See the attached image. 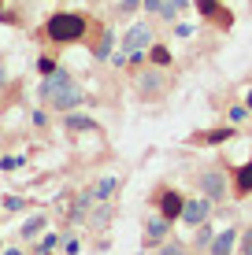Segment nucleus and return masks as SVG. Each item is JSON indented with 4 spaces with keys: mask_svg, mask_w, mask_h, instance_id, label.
<instances>
[{
    "mask_svg": "<svg viewBox=\"0 0 252 255\" xmlns=\"http://www.w3.org/2000/svg\"><path fill=\"white\" fill-rule=\"evenodd\" d=\"M85 30H89V19L82 11H56L45 22V37L52 45H78L85 37Z\"/></svg>",
    "mask_w": 252,
    "mask_h": 255,
    "instance_id": "obj_1",
    "label": "nucleus"
},
{
    "mask_svg": "<svg viewBox=\"0 0 252 255\" xmlns=\"http://www.w3.org/2000/svg\"><path fill=\"white\" fill-rule=\"evenodd\" d=\"M134 85H137V96H141V100H156V96H163L171 89L167 67H145V70H137Z\"/></svg>",
    "mask_w": 252,
    "mask_h": 255,
    "instance_id": "obj_2",
    "label": "nucleus"
},
{
    "mask_svg": "<svg viewBox=\"0 0 252 255\" xmlns=\"http://www.w3.org/2000/svg\"><path fill=\"white\" fill-rule=\"evenodd\" d=\"M197 189H201V196H208L212 204H223V200L230 196L227 174H223V170H215V166H208V170L197 174Z\"/></svg>",
    "mask_w": 252,
    "mask_h": 255,
    "instance_id": "obj_3",
    "label": "nucleus"
},
{
    "mask_svg": "<svg viewBox=\"0 0 252 255\" xmlns=\"http://www.w3.org/2000/svg\"><path fill=\"white\" fill-rule=\"evenodd\" d=\"M156 45L152 37V26L149 22H130V30L123 33V52L130 56V52H149Z\"/></svg>",
    "mask_w": 252,
    "mask_h": 255,
    "instance_id": "obj_4",
    "label": "nucleus"
},
{
    "mask_svg": "<svg viewBox=\"0 0 252 255\" xmlns=\"http://www.w3.org/2000/svg\"><path fill=\"white\" fill-rule=\"evenodd\" d=\"M85 104V93L78 89V85L71 82V85H63V89H59L56 96H52V100L45 104V108H52V111H59V115H67V111H78Z\"/></svg>",
    "mask_w": 252,
    "mask_h": 255,
    "instance_id": "obj_5",
    "label": "nucleus"
},
{
    "mask_svg": "<svg viewBox=\"0 0 252 255\" xmlns=\"http://www.w3.org/2000/svg\"><path fill=\"white\" fill-rule=\"evenodd\" d=\"M71 82H74V78H71V70L56 67L52 74H45V78H41V85H37V100H41V104H48L52 96H56L59 89H63V85H71Z\"/></svg>",
    "mask_w": 252,
    "mask_h": 255,
    "instance_id": "obj_6",
    "label": "nucleus"
},
{
    "mask_svg": "<svg viewBox=\"0 0 252 255\" xmlns=\"http://www.w3.org/2000/svg\"><path fill=\"white\" fill-rule=\"evenodd\" d=\"M212 200H208V196H197V200H186V207H182V222H186V226H193V230H197V226H204L208 222V218H212Z\"/></svg>",
    "mask_w": 252,
    "mask_h": 255,
    "instance_id": "obj_7",
    "label": "nucleus"
},
{
    "mask_svg": "<svg viewBox=\"0 0 252 255\" xmlns=\"http://www.w3.org/2000/svg\"><path fill=\"white\" fill-rule=\"evenodd\" d=\"M167 237H171V218L152 215L149 222H145V248H160Z\"/></svg>",
    "mask_w": 252,
    "mask_h": 255,
    "instance_id": "obj_8",
    "label": "nucleus"
},
{
    "mask_svg": "<svg viewBox=\"0 0 252 255\" xmlns=\"http://www.w3.org/2000/svg\"><path fill=\"white\" fill-rule=\"evenodd\" d=\"M182 207H186V196H182V192H175V189H163L160 192V215L163 218H171V222L182 218Z\"/></svg>",
    "mask_w": 252,
    "mask_h": 255,
    "instance_id": "obj_9",
    "label": "nucleus"
},
{
    "mask_svg": "<svg viewBox=\"0 0 252 255\" xmlns=\"http://www.w3.org/2000/svg\"><path fill=\"white\" fill-rule=\"evenodd\" d=\"M97 204V196H93V189H85V192H78L74 196V204L67 207V218H71V222H85V218H89V207Z\"/></svg>",
    "mask_w": 252,
    "mask_h": 255,
    "instance_id": "obj_10",
    "label": "nucleus"
},
{
    "mask_svg": "<svg viewBox=\"0 0 252 255\" xmlns=\"http://www.w3.org/2000/svg\"><path fill=\"white\" fill-rule=\"evenodd\" d=\"M63 126H67V133H93V129H100V122L89 119V115H82V111H67Z\"/></svg>",
    "mask_w": 252,
    "mask_h": 255,
    "instance_id": "obj_11",
    "label": "nucleus"
},
{
    "mask_svg": "<svg viewBox=\"0 0 252 255\" xmlns=\"http://www.w3.org/2000/svg\"><path fill=\"white\" fill-rule=\"evenodd\" d=\"M238 230H223V233H215L212 237V244H208V252H212V255H230L234 252V244H238Z\"/></svg>",
    "mask_w": 252,
    "mask_h": 255,
    "instance_id": "obj_12",
    "label": "nucleus"
},
{
    "mask_svg": "<svg viewBox=\"0 0 252 255\" xmlns=\"http://www.w3.org/2000/svg\"><path fill=\"white\" fill-rule=\"evenodd\" d=\"M234 189H238V196H252V155L245 166L234 170Z\"/></svg>",
    "mask_w": 252,
    "mask_h": 255,
    "instance_id": "obj_13",
    "label": "nucleus"
},
{
    "mask_svg": "<svg viewBox=\"0 0 252 255\" xmlns=\"http://www.w3.org/2000/svg\"><path fill=\"white\" fill-rule=\"evenodd\" d=\"M111 48H115V30H111V26H104V30H100V41L93 45V56L104 63V59H111Z\"/></svg>",
    "mask_w": 252,
    "mask_h": 255,
    "instance_id": "obj_14",
    "label": "nucleus"
},
{
    "mask_svg": "<svg viewBox=\"0 0 252 255\" xmlns=\"http://www.w3.org/2000/svg\"><path fill=\"white\" fill-rule=\"evenodd\" d=\"M149 63L152 67H171V63H175V56H171L167 45H152L149 48Z\"/></svg>",
    "mask_w": 252,
    "mask_h": 255,
    "instance_id": "obj_15",
    "label": "nucleus"
},
{
    "mask_svg": "<svg viewBox=\"0 0 252 255\" xmlns=\"http://www.w3.org/2000/svg\"><path fill=\"white\" fill-rule=\"evenodd\" d=\"M234 129H208V133H197L193 140L197 144H223V140H230Z\"/></svg>",
    "mask_w": 252,
    "mask_h": 255,
    "instance_id": "obj_16",
    "label": "nucleus"
},
{
    "mask_svg": "<svg viewBox=\"0 0 252 255\" xmlns=\"http://www.w3.org/2000/svg\"><path fill=\"white\" fill-rule=\"evenodd\" d=\"M115 189H119V178H100L97 185H93V196H97V204H104V200H108Z\"/></svg>",
    "mask_w": 252,
    "mask_h": 255,
    "instance_id": "obj_17",
    "label": "nucleus"
},
{
    "mask_svg": "<svg viewBox=\"0 0 252 255\" xmlns=\"http://www.w3.org/2000/svg\"><path fill=\"white\" fill-rule=\"evenodd\" d=\"M193 7L204 15V19H212V22H219V0H193Z\"/></svg>",
    "mask_w": 252,
    "mask_h": 255,
    "instance_id": "obj_18",
    "label": "nucleus"
},
{
    "mask_svg": "<svg viewBox=\"0 0 252 255\" xmlns=\"http://www.w3.org/2000/svg\"><path fill=\"white\" fill-rule=\"evenodd\" d=\"M156 255H189V248L182 241H163L160 248H156Z\"/></svg>",
    "mask_w": 252,
    "mask_h": 255,
    "instance_id": "obj_19",
    "label": "nucleus"
},
{
    "mask_svg": "<svg viewBox=\"0 0 252 255\" xmlns=\"http://www.w3.org/2000/svg\"><path fill=\"white\" fill-rule=\"evenodd\" d=\"M45 226H48V218H45V215H33L30 222L22 226V237H33V233H41V230H45Z\"/></svg>",
    "mask_w": 252,
    "mask_h": 255,
    "instance_id": "obj_20",
    "label": "nucleus"
},
{
    "mask_svg": "<svg viewBox=\"0 0 252 255\" xmlns=\"http://www.w3.org/2000/svg\"><path fill=\"white\" fill-rule=\"evenodd\" d=\"M227 119L234 122V126H241V122H245V119H249V108H245V104H234V108L227 111Z\"/></svg>",
    "mask_w": 252,
    "mask_h": 255,
    "instance_id": "obj_21",
    "label": "nucleus"
},
{
    "mask_svg": "<svg viewBox=\"0 0 252 255\" xmlns=\"http://www.w3.org/2000/svg\"><path fill=\"white\" fill-rule=\"evenodd\" d=\"M212 230H208V222L204 226H197V237H193V244H197V248H208V244H212Z\"/></svg>",
    "mask_w": 252,
    "mask_h": 255,
    "instance_id": "obj_22",
    "label": "nucleus"
},
{
    "mask_svg": "<svg viewBox=\"0 0 252 255\" xmlns=\"http://www.w3.org/2000/svg\"><path fill=\"white\" fill-rule=\"evenodd\" d=\"M56 67H59V63H56V56H37V74H41V78L52 74Z\"/></svg>",
    "mask_w": 252,
    "mask_h": 255,
    "instance_id": "obj_23",
    "label": "nucleus"
},
{
    "mask_svg": "<svg viewBox=\"0 0 252 255\" xmlns=\"http://www.w3.org/2000/svg\"><path fill=\"white\" fill-rule=\"evenodd\" d=\"M115 11L119 15H137V11H141V0H119Z\"/></svg>",
    "mask_w": 252,
    "mask_h": 255,
    "instance_id": "obj_24",
    "label": "nucleus"
},
{
    "mask_svg": "<svg viewBox=\"0 0 252 255\" xmlns=\"http://www.w3.org/2000/svg\"><path fill=\"white\" fill-rule=\"evenodd\" d=\"M238 248H241V255H252V226L238 237Z\"/></svg>",
    "mask_w": 252,
    "mask_h": 255,
    "instance_id": "obj_25",
    "label": "nucleus"
},
{
    "mask_svg": "<svg viewBox=\"0 0 252 255\" xmlns=\"http://www.w3.org/2000/svg\"><path fill=\"white\" fill-rule=\"evenodd\" d=\"M56 244H59V237H56V233H48L45 241H41V248H37V255H48L52 248H56Z\"/></svg>",
    "mask_w": 252,
    "mask_h": 255,
    "instance_id": "obj_26",
    "label": "nucleus"
},
{
    "mask_svg": "<svg viewBox=\"0 0 252 255\" xmlns=\"http://www.w3.org/2000/svg\"><path fill=\"white\" fill-rule=\"evenodd\" d=\"M175 37L189 41V37H193V22H178V26H175Z\"/></svg>",
    "mask_w": 252,
    "mask_h": 255,
    "instance_id": "obj_27",
    "label": "nucleus"
},
{
    "mask_svg": "<svg viewBox=\"0 0 252 255\" xmlns=\"http://www.w3.org/2000/svg\"><path fill=\"white\" fill-rule=\"evenodd\" d=\"M0 166H4V170H19V166H22V155H4Z\"/></svg>",
    "mask_w": 252,
    "mask_h": 255,
    "instance_id": "obj_28",
    "label": "nucleus"
},
{
    "mask_svg": "<svg viewBox=\"0 0 252 255\" xmlns=\"http://www.w3.org/2000/svg\"><path fill=\"white\" fill-rule=\"evenodd\" d=\"M22 207H26L22 196H7V200H4V211H22Z\"/></svg>",
    "mask_w": 252,
    "mask_h": 255,
    "instance_id": "obj_29",
    "label": "nucleus"
},
{
    "mask_svg": "<svg viewBox=\"0 0 252 255\" xmlns=\"http://www.w3.org/2000/svg\"><path fill=\"white\" fill-rule=\"evenodd\" d=\"M33 126H37V129H45V126H48V115H45V111H41V108L33 111Z\"/></svg>",
    "mask_w": 252,
    "mask_h": 255,
    "instance_id": "obj_30",
    "label": "nucleus"
},
{
    "mask_svg": "<svg viewBox=\"0 0 252 255\" xmlns=\"http://www.w3.org/2000/svg\"><path fill=\"white\" fill-rule=\"evenodd\" d=\"M171 4H175L178 15H182V11H189V7H193V0H171Z\"/></svg>",
    "mask_w": 252,
    "mask_h": 255,
    "instance_id": "obj_31",
    "label": "nucleus"
},
{
    "mask_svg": "<svg viewBox=\"0 0 252 255\" xmlns=\"http://www.w3.org/2000/svg\"><path fill=\"white\" fill-rule=\"evenodd\" d=\"M245 108H249V115H252V89H249V96H245Z\"/></svg>",
    "mask_w": 252,
    "mask_h": 255,
    "instance_id": "obj_32",
    "label": "nucleus"
},
{
    "mask_svg": "<svg viewBox=\"0 0 252 255\" xmlns=\"http://www.w3.org/2000/svg\"><path fill=\"white\" fill-rule=\"evenodd\" d=\"M4 255H22V252H19V248H7V252H4Z\"/></svg>",
    "mask_w": 252,
    "mask_h": 255,
    "instance_id": "obj_33",
    "label": "nucleus"
},
{
    "mask_svg": "<svg viewBox=\"0 0 252 255\" xmlns=\"http://www.w3.org/2000/svg\"><path fill=\"white\" fill-rule=\"evenodd\" d=\"M0 133H4V122H0Z\"/></svg>",
    "mask_w": 252,
    "mask_h": 255,
    "instance_id": "obj_34",
    "label": "nucleus"
},
{
    "mask_svg": "<svg viewBox=\"0 0 252 255\" xmlns=\"http://www.w3.org/2000/svg\"><path fill=\"white\" fill-rule=\"evenodd\" d=\"M0 207H4V204H0Z\"/></svg>",
    "mask_w": 252,
    "mask_h": 255,
    "instance_id": "obj_35",
    "label": "nucleus"
}]
</instances>
